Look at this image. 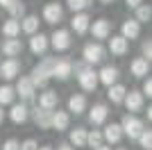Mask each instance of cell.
Instances as JSON below:
<instances>
[{"label":"cell","instance_id":"1","mask_svg":"<svg viewBox=\"0 0 152 150\" xmlns=\"http://www.w3.org/2000/svg\"><path fill=\"white\" fill-rule=\"evenodd\" d=\"M73 71L77 73V82H80V87L84 91H95V87H98V73L93 71V66L82 62V64H75Z\"/></svg>","mask_w":152,"mask_h":150},{"label":"cell","instance_id":"19","mask_svg":"<svg viewBox=\"0 0 152 150\" xmlns=\"http://www.w3.org/2000/svg\"><path fill=\"white\" fill-rule=\"evenodd\" d=\"M68 123H70V116H68V112H61V109L52 112L50 127H55L57 132H61V130H66V127H68Z\"/></svg>","mask_w":152,"mask_h":150},{"label":"cell","instance_id":"17","mask_svg":"<svg viewBox=\"0 0 152 150\" xmlns=\"http://www.w3.org/2000/svg\"><path fill=\"white\" fill-rule=\"evenodd\" d=\"M107 116H109V109H107V105H102V102L93 105V109L89 112V121L93 125H102L104 121H107Z\"/></svg>","mask_w":152,"mask_h":150},{"label":"cell","instance_id":"30","mask_svg":"<svg viewBox=\"0 0 152 150\" xmlns=\"http://www.w3.org/2000/svg\"><path fill=\"white\" fill-rule=\"evenodd\" d=\"M7 12H9V18H23V16H25V5H23V2H20V0H14L12 5L7 7Z\"/></svg>","mask_w":152,"mask_h":150},{"label":"cell","instance_id":"16","mask_svg":"<svg viewBox=\"0 0 152 150\" xmlns=\"http://www.w3.org/2000/svg\"><path fill=\"white\" fill-rule=\"evenodd\" d=\"M48 46H50V41H48V37L45 34H32V39H30V50L34 52V55H43L45 50H48Z\"/></svg>","mask_w":152,"mask_h":150},{"label":"cell","instance_id":"24","mask_svg":"<svg viewBox=\"0 0 152 150\" xmlns=\"http://www.w3.org/2000/svg\"><path fill=\"white\" fill-rule=\"evenodd\" d=\"M132 75H136V77H143V75H148L150 73V62H148L145 57H136L132 62Z\"/></svg>","mask_w":152,"mask_h":150},{"label":"cell","instance_id":"8","mask_svg":"<svg viewBox=\"0 0 152 150\" xmlns=\"http://www.w3.org/2000/svg\"><path fill=\"white\" fill-rule=\"evenodd\" d=\"M18 73H20V64H18L16 57H7L5 62L0 64V75H2L5 80H14Z\"/></svg>","mask_w":152,"mask_h":150},{"label":"cell","instance_id":"40","mask_svg":"<svg viewBox=\"0 0 152 150\" xmlns=\"http://www.w3.org/2000/svg\"><path fill=\"white\" fill-rule=\"evenodd\" d=\"M57 150H75V148H73V146H70V143H61V146H59Z\"/></svg>","mask_w":152,"mask_h":150},{"label":"cell","instance_id":"26","mask_svg":"<svg viewBox=\"0 0 152 150\" xmlns=\"http://www.w3.org/2000/svg\"><path fill=\"white\" fill-rule=\"evenodd\" d=\"M84 109H86V98H84L82 93H75L68 98V112L73 114H82Z\"/></svg>","mask_w":152,"mask_h":150},{"label":"cell","instance_id":"6","mask_svg":"<svg viewBox=\"0 0 152 150\" xmlns=\"http://www.w3.org/2000/svg\"><path fill=\"white\" fill-rule=\"evenodd\" d=\"M118 77H121V71L116 68V66H111V64L102 66L100 73H98V82H102L104 87H111V84H116V82H118Z\"/></svg>","mask_w":152,"mask_h":150},{"label":"cell","instance_id":"36","mask_svg":"<svg viewBox=\"0 0 152 150\" xmlns=\"http://www.w3.org/2000/svg\"><path fill=\"white\" fill-rule=\"evenodd\" d=\"M141 50H143V57H145L148 62H150V57H152V43H150V39H148V41H143Z\"/></svg>","mask_w":152,"mask_h":150},{"label":"cell","instance_id":"45","mask_svg":"<svg viewBox=\"0 0 152 150\" xmlns=\"http://www.w3.org/2000/svg\"><path fill=\"white\" fill-rule=\"evenodd\" d=\"M100 2H104V5H111V2H114V0H100Z\"/></svg>","mask_w":152,"mask_h":150},{"label":"cell","instance_id":"43","mask_svg":"<svg viewBox=\"0 0 152 150\" xmlns=\"http://www.w3.org/2000/svg\"><path fill=\"white\" fill-rule=\"evenodd\" d=\"M5 121V112H2V107H0V123Z\"/></svg>","mask_w":152,"mask_h":150},{"label":"cell","instance_id":"31","mask_svg":"<svg viewBox=\"0 0 152 150\" xmlns=\"http://www.w3.org/2000/svg\"><path fill=\"white\" fill-rule=\"evenodd\" d=\"M150 18H152V7L141 2V5L136 7V18H134V21H139V23H148Z\"/></svg>","mask_w":152,"mask_h":150},{"label":"cell","instance_id":"14","mask_svg":"<svg viewBox=\"0 0 152 150\" xmlns=\"http://www.w3.org/2000/svg\"><path fill=\"white\" fill-rule=\"evenodd\" d=\"M9 118L14 121V123H25L27 118H30V109H27L25 102H12V109H9Z\"/></svg>","mask_w":152,"mask_h":150},{"label":"cell","instance_id":"21","mask_svg":"<svg viewBox=\"0 0 152 150\" xmlns=\"http://www.w3.org/2000/svg\"><path fill=\"white\" fill-rule=\"evenodd\" d=\"M139 34H141V23H139V21L127 18L125 23H123V34H121V37H125L127 41H129V39H136Z\"/></svg>","mask_w":152,"mask_h":150},{"label":"cell","instance_id":"9","mask_svg":"<svg viewBox=\"0 0 152 150\" xmlns=\"http://www.w3.org/2000/svg\"><path fill=\"white\" fill-rule=\"evenodd\" d=\"M48 41L52 43L55 50H68L70 48V32L68 30H55Z\"/></svg>","mask_w":152,"mask_h":150},{"label":"cell","instance_id":"37","mask_svg":"<svg viewBox=\"0 0 152 150\" xmlns=\"http://www.w3.org/2000/svg\"><path fill=\"white\" fill-rule=\"evenodd\" d=\"M37 148H39V143L34 141V139H27V141L20 143V150H37Z\"/></svg>","mask_w":152,"mask_h":150},{"label":"cell","instance_id":"42","mask_svg":"<svg viewBox=\"0 0 152 150\" xmlns=\"http://www.w3.org/2000/svg\"><path fill=\"white\" fill-rule=\"evenodd\" d=\"M93 150H111V148H107V146H98V148H93Z\"/></svg>","mask_w":152,"mask_h":150},{"label":"cell","instance_id":"39","mask_svg":"<svg viewBox=\"0 0 152 150\" xmlns=\"http://www.w3.org/2000/svg\"><path fill=\"white\" fill-rule=\"evenodd\" d=\"M125 2H127V7H129V9H136V7H139L143 0H125Z\"/></svg>","mask_w":152,"mask_h":150},{"label":"cell","instance_id":"10","mask_svg":"<svg viewBox=\"0 0 152 150\" xmlns=\"http://www.w3.org/2000/svg\"><path fill=\"white\" fill-rule=\"evenodd\" d=\"M91 27V34H93V39H107L109 34H111V23H109L107 18H98L93 21V25H89Z\"/></svg>","mask_w":152,"mask_h":150},{"label":"cell","instance_id":"2","mask_svg":"<svg viewBox=\"0 0 152 150\" xmlns=\"http://www.w3.org/2000/svg\"><path fill=\"white\" fill-rule=\"evenodd\" d=\"M104 55H107V50L102 48V46L98 43V41H95V43H86V46H84V50H82L84 64H89V66L104 62Z\"/></svg>","mask_w":152,"mask_h":150},{"label":"cell","instance_id":"33","mask_svg":"<svg viewBox=\"0 0 152 150\" xmlns=\"http://www.w3.org/2000/svg\"><path fill=\"white\" fill-rule=\"evenodd\" d=\"M86 146H91V148H98V146H102V132H100V130L86 132Z\"/></svg>","mask_w":152,"mask_h":150},{"label":"cell","instance_id":"18","mask_svg":"<svg viewBox=\"0 0 152 150\" xmlns=\"http://www.w3.org/2000/svg\"><path fill=\"white\" fill-rule=\"evenodd\" d=\"M59 102V96L57 91H52V89H45L43 93L39 96V107H43V109H55Z\"/></svg>","mask_w":152,"mask_h":150},{"label":"cell","instance_id":"34","mask_svg":"<svg viewBox=\"0 0 152 150\" xmlns=\"http://www.w3.org/2000/svg\"><path fill=\"white\" fill-rule=\"evenodd\" d=\"M136 141H139V146H141L143 150H150V148H152V132H150V130H143L139 137H136Z\"/></svg>","mask_w":152,"mask_h":150},{"label":"cell","instance_id":"29","mask_svg":"<svg viewBox=\"0 0 152 150\" xmlns=\"http://www.w3.org/2000/svg\"><path fill=\"white\" fill-rule=\"evenodd\" d=\"M14 100H16V91H14V87H9V84L0 87V107H2V105H12Z\"/></svg>","mask_w":152,"mask_h":150},{"label":"cell","instance_id":"41","mask_svg":"<svg viewBox=\"0 0 152 150\" xmlns=\"http://www.w3.org/2000/svg\"><path fill=\"white\" fill-rule=\"evenodd\" d=\"M12 2H14V0H0V7H5V9H7V7L12 5Z\"/></svg>","mask_w":152,"mask_h":150},{"label":"cell","instance_id":"22","mask_svg":"<svg viewBox=\"0 0 152 150\" xmlns=\"http://www.w3.org/2000/svg\"><path fill=\"white\" fill-rule=\"evenodd\" d=\"M89 21H91V18H89L84 12H77L75 18L70 21V27L75 30V34H84V32L89 30Z\"/></svg>","mask_w":152,"mask_h":150},{"label":"cell","instance_id":"7","mask_svg":"<svg viewBox=\"0 0 152 150\" xmlns=\"http://www.w3.org/2000/svg\"><path fill=\"white\" fill-rule=\"evenodd\" d=\"M14 91H16V96H20L23 100H32V98H34L37 87L32 84V80L25 75V77H18V82H16V89H14Z\"/></svg>","mask_w":152,"mask_h":150},{"label":"cell","instance_id":"27","mask_svg":"<svg viewBox=\"0 0 152 150\" xmlns=\"http://www.w3.org/2000/svg\"><path fill=\"white\" fill-rule=\"evenodd\" d=\"M20 30L27 34H37L39 30V16H23L20 18Z\"/></svg>","mask_w":152,"mask_h":150},{"label":"cell","instance_id":"3","mask_svg":"<svg viewBox=\"0 0 152 150\" xmlns=\"http://www.w3.org/2000/svg\"><path fill=\"white\" fill-rule=\"evenodd\" d=\"M121 130H123V134H125V137L136 139L141 132L145 130V125H143V121H141V118H136V116H129V114H127L125 118H123V123H121Z\"/></svg>","mask_w":152,"mask_h":150},{"label":"cell","instance_id":"5","mask_svg":"<svg viewBox=\"0 0 152 150\" xmlns=\"http://www.w3.org/2000/svg\"><path fill=\"white\" fill-rule=\"evenodd\" d=\"M61 18H64V7L59 5V2H48V5L43 7V21H45V23L55 25V23H59Z\"/></svg>","mask_w":152,"mask_h":150},{"label":"cell","instance_id":"28","mask_svg":"<svg viewBox=\"0 0 152 150\" xmlns=\"http://www.w3.org/2000/svg\"><path fill=\"white\" fill-rule=\"evenodd\" d=\"M70 146H75V148L86 146V130L84 127H75V130L70 132Z\"/></svg>","mask_w":152,"mask_h":150},{"label":"cell","instance_id":"32","mask_svg":"<svg viewBox=\"0 0 152 150\" xmlns=\"http://www.w3.org/2000/svg\"><path fill=\"white\" fill-rule=\"evenodd\" d=\"M68 2V9H73V12H84V9H89L91 5H93V0H66Z\"/></svg>","mask_w":152,"mask_h":150},{"label":"cell","instance_id":"13","mask_svg":"<svg viewBox=\"0 0 152 150\" xmlns=\"http://www.w3.org/2000/svg\"><path fill=\"white\" fill-rule=\"evenodd\" d=\"M109 50H111V55H116V57H123V55H127V50H129V41H127L125 37H111L109 39Z\"/></svg>","mask_w":152,"mask_h":150},{"label":"cell","instance_id":"25","mask_svg":"<svg viewBox=\"0 0 152 150\" xmlns=\"http://www.w3.org/2000/svg\"><path fill=\"white\" fill-rule=\"evenodd\" d=\"M125 93H127V89L123 87V84H111V87H107V98L111 100L114 105H121Z\"/></svg>","mask_w":152,"mask_h":150},{"label":"cell","instance_id":"12","mask_svg":"<svg viewBox=\"0 0 152 150\" xmlns=\"http://www.w3.org/2000/svg\"><path fill=\"white\" fill-rule=\"evenodd\" d=\"M123 102H125L127 112H141L143 109V93L141 91H129V93H125Z\"/></svg>","mask_w":152,"mask_h":150},{"label":"cell","instance_id":"35","mask_svg":"<svg viewBox=\"0 0 152 150\" xmlns=\"http://www.w3.org/2000/svg\"><path fill=\"white\" fill-rule=\"evenodd\" d=\"M2 150H20V143L16 139H7L5 143H2Z\"/></svg>","mask_w":152,"mask_h":150},{"label":"cell","instance_id":"38","mask_svg":"<svg viewBox=\"0 0 152 150\" xmlns=\"http://www.w3.org/2000/svg\"><path fill=\"white\" fill-rule=\"evenodd\" d=\"M141 93H143V96H148V98L152 96V80H150V77H148V80L143 82V91H141Z\"/></svg>","mask_w":152,"mask_h":150},{"label":"cell","instance_id":"4","mask_svg":"<svg viewBox=\"0 0 152 150\" xmlns=\"http://www.w3.org/2000/svg\"><path fill=\"white\" fill-rule=\"evenodd\" d=\"M70 75H73V62H70L68 57H59L55 59L52 64V77H57V80H68Z\"/></svg>","mask_w":152,"mask_h":150},{"label":"cell","instance_id":"23","mask_svg":"<svg viewBox=\"0 0 152 150\" xmlns=\"http://www.w3.org/2000/svg\"><path fill=\"white\" fill-rule=\"evenodd\" d=\"M2 34H5L7 39H16L20 34V21L18 18H7L5 23H2Z\"/></svg>","mask_w":152,"mask_h":150},{"label":"cell","instance_id":"20","mask_svg":"<svg viewBox=\"0 0 152 150\" xmlns=\"http://www.w3.org/2000/svg\"><path fill=\"white\" fill-rule=\"evenodd\" d=\"M102 139H107L109 143H118L123 139V130H121V123H109L102 132Z\"/></svg>","mask_w":152,"mask_h":150},{"label":"cell","instance_id":"46","mask_svg":"<svg viewBox=\"0 0 152 150\" xmlns=\"http://www.w3.org/2000/svg\"><path fill=\"white\" fill-rule=\"evenodd\" d=\"M116 150H125V148H116Z\"/></svg>","mask_w":152,"mask_h":150},{"label":"cell","instance_id":"11","mask_svg":"<svg viewBox=\"0 0 152 150\" xmlns=\"http://www.w3.org/2000/svg\"><path fill=\"white\" fill-rule=\"evenodd\" d=\"M32 118H34V123H37L41 130H50L52 109H43V107H37V109L32 112Z\"/></svg>","mask_w":152,"mask_h":150},{"label":"cell","instance_id":"15","mask_svg":"<svg viewBox=\"0 0 152 150\" xmlns=\"http://www.w3.org/2000/svg\"><path fill=\"white\" fill-rule=\"evenodd\" d=\"M0 48H2V55L5 57H18L20 52H23L20 39H5V41L0 43Z\"/></svg>","mask_w":152,"mask_h":150},{"label":"cell","instance_id":"44","mask_svg":"<svg viewBox=\"0 0 152 150\" xmlns=\"http://www.w3.org/2000/svg\"><path fill=\"white\" fill-rule=\"evenodd\" d=\"M37 150H52L50 146H43V148H37Z\"/></svg>","mask_w":152,"mask_h":150}]
</instances>
